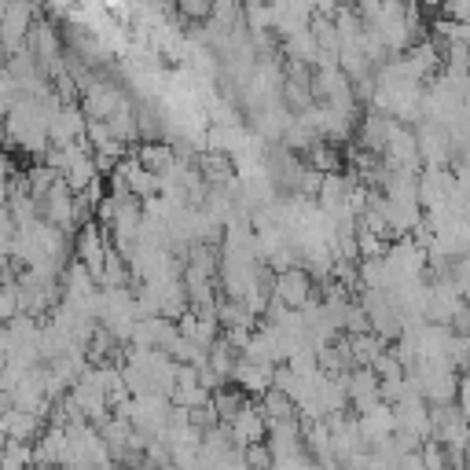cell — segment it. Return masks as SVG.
<instances>
[{
  "label": "cell",
  "mask_w": 470,
  "mask_h": 470,
  "mask_svg": "<svg viewBox=\"0 0 470 470\" xmlns=\"http://www.w3.org/2000/svg\"><path fill=\"white\" fill-rule=\"evenodd\" d=\"M305 169H313V173H320V176L342 173V169H346L342 147H338V144H327V140H316V144L305 151Z\"/></svg>",
  "instance_id": "obj_6"
},
{
  "label": "cell",
  "mask_w": 470,
  "mask_h": 470,
  "mask_svg": "<svg viewBox=\"0 0 470 470\" xmlns=\"http://www.w3.org/2000/svg\"><path fill=\"white\" fill-rule=\"evenodd\" d=\"M19 316V283H0V327Z\"/></svg>",
  "instance_id": "obj_11"
},
{
  "label": "cell",
  "mask_w": 470,
  "mask_h": 470,
  "mask_svg": "<svg viewBox=\"0 0 470 470\" xmlns=\"http://www.w3.org/2000/svg\"><path fill=\"white\" fill-rule=\"evenodd\" d=\"M258 408H262L265 422H287V419H298L294 397H287V393H280V390H272V386L258 397Z\"/></svg>",
  "instance_id": "obj_7"
},
{
  "label": "cell",
  "mask_w": 470,
  "mask_h": 470,
  "mask_svg": "<svg viewBox=\"0 0 470 470\" xmlns=\"http://www.w3.org/2000/svg\"><path fill=\"white\" fill-rule=\"evenodd\" d=\"M158 470H176V466H173V463H166V466H158Z\"/></svg>",
  "instance_id": "obj_12"
},
{
  "label": "cell",
  "mask_w": 470,
  "mask_h": 470,
  "mask_svg": "<svg viewBox=\"0 0 470 470\" xmlns=\"http://www.w3.org/2000/svg\"><path fill=\"white\" fill-rule=\"evenodd\" d=\"M195 169L206 180V187H224V184H231L235 176H240V169H235V155H224V151H198Z\"/></svg>",
  "instance_id": "obj_3"
},
{
  "label": "cell",
  "mask_w": 470,
  "mask_h": 470,
  "mask_svg": "<svg viewBox=\"0 0 470 470\" xmlns=\"http://www.w3.org/2000/svg\"><path fill=\"white\" fill-rule=\"evenodd\" d=\"M240 463H243L247 470H272V452H269L265 441H254V444L240 448Z\"/></svg>",
  "instance_id": "obj_10"
},
{
  "label": "cell",
  "mask_w": 470,
  "mask_h": 470,
  "mask_svg": "<svg viewBox=\"0 0 470 470\" xmlns=\"http://www.w3.org/2000/svg\"><path fill=\"white\" fill-rule=\"evenodd\" d=\"M228 382L240 390L243 397H251V401H258L269 386H272V364H251V360H235V368H231V375H228Z\"/></svg>",
  "instance_id": "obj_2"
},
{
  "label": "cell",
  "mask_w": 470,
  "mask_h": 470,
  "mask_svg": "<svg viewBox=\"0 0 470 470\" xmlns=\"http://www.w3.org/2000/svg\"><path fill=\"white\" fill-rule=\"evenodd\" d=\"M415 455H419L422 470H448V452H444V444H437L433 437H426Z\"/></svg>",
  "instance_id": "obj_9"
},
{
  "label": "cell",
  "mask_w": 470,
  "mask_h": 470,
  "mask_svg": "<svg viewBox=\"0 0 470 470\" xmlns=\"http://www.w3.org/2000/svg\"><path fill=\"white\" fill-rule=\"evenodd\" d=\"M346 338H349V360H353V368H371L375 357L386 349V342L379 335H346Z\"/></svg>",
  "instance_id": "obj_8"
},
{
  "label": "cell",
  "mask_w": 470,
  "mask_h": 470,
  "mask_svg": "<svg viewBox=\"0 0 470 470\" xmlns=\"http://www.w3.org/2000/svg\"><path fill=\"white\" fill-rule=\"evenodd\" d=\"M133 158H136L140 169H147L155 176H166L176 166V147L169 140H140L133 147Z\"/></svg>",
  "instance_id": "obj_4"
},
{
  "label": "cell",
  "mask_w": 470,
  "mask_h": 470,
  "mask_svg": "<svg viewBox=\"0 0 470 470\" xmlns=\"http://www.w3.org/2000/svg\"><path fill=\"white\" fill-rule=\"evenodd\" d=\"M45 433V422L30 411H19V408H8L0 415V437L5 441H19V444H34L37 437Z\"/></svg>",
  "instance_id": "obj_5"
},
{
  "label": "cell",
  "mask_w": 470,
  "mask_h": 470,
  "mask_svg": "<svg viewBox=\"0 0 470 470\" xmlns=\"http://www.w3.org/2000/svg\"><path fill=\"white\" fill-rule=\"evenodd\" d=\"M313 291H316V283H313V276L305 269H291V272L272 276V298L283 302L291 313H302L305 302L313 298Z\"/></svg>",
  "instance_id": "obj_1"
}]
</instances>
